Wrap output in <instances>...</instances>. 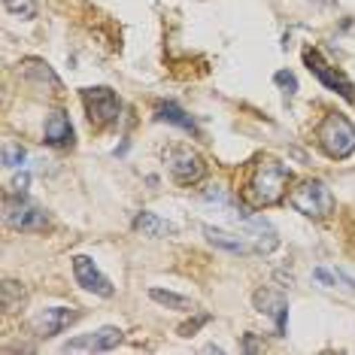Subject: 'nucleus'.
<instances>
[{"instance_id":"obj_23","label":"nucleus","mask_w":355,"mask_h":355,"mask_svg":"<svg viewBox=\"0 0 355 355\" xmlns=\"http://www.w3.org/2000/svg\"><path fill=\"white\" fill-rule=\"evenodd\" d=\"M240 346H243V352H265V343H258L252 334H246Z\"/></svg>"},{"instance_id":"obj_2","label":"nucleus","mask_w":355,"mask_h":355,"mask_svg":"<svg viewBox=\"0 0 355 355\" xmlns=\"http://www.w3.org/2000/svg\"><path fill=\"white\" fill-rule=\"evenodd\" d=\"M316 143L328 158L343 161L355 152V128L343 113H331L322 119V125L316 128Z\"/></svg>"},{"instance_id":"obj_21","label":"nucleus","mask_w":355,"mask_h":355,"mask_svg":"<svg viewBox=\"0 0 355 355\" xmlns=\"http://www.w3.org/2000/svg\"><path fill=\"white\" fill-rule=\"evenodd\" d=\"M25 149H21V146H15V143H6L3 146V164L6 167H21L25 164Z\"/></svg>"},{"instance_id":"obj_7","label":"nucleus","mask_w":355,"mask_h":355,"mask_svg":"<svg viewBox=\"0 0 355 355\" xmlns=\"http://www.w3.org/2000/svg\"><path fill=\"white\" fill-rule=\"evenodd\" d=\"M167 171L180 185H195L204 180L207 173V164L200 158V152H195L191 146H173L167 152Z\"/></svg>"},{"instance_id":"obj_14","label":"nucleus","mask_w":355,"mask_h":355,"mask_svg":"<svg viewBox=\"0 0 355 355\" xmlns=\"http://www.w3.org/2000/svg\"><path fill=\"white\" fill-rule=\"evenodd\" d=\"M134 228L140 231L143 237H152V240H167V237H176V228L171 225L167 219H161V215L143 210L140 215L134 219Z\"/></svg>"},{"instance_id":"obj_15","label":"nucleus","mask_w":355,"mask_h":355,"mask_svg":"<svg viewBox=\"0 0 355 355\" xmlns=\"http://www.w3.org/2000/svg\"><path fill=\"white\" fill-rule=\"evenodd\" d=\"M25 300H28V291H25L21 282L6 280L3 285H0V307H3L6 313H19L21 307H25Z\"/></svg>"},{"instance_id":"obj_11","label":"nucleus","mask_w":355,"mask_h":355,"mask_svg":"<svg viewBox=\"0 0 355 355\" xmlns=\"http://www.w3.org/2000/svg\"><path fill=\"white\" fill-rule=\"evenodd\" d=\"M76 319H79V310H73V307H49L34 319V331L37 337H55L64 328H70Z\"/></svg>"},{"instance_id":"obj_25","label":"nucleus","mask_w":355,"mask_h":355,"mask_svg":"<svg viewBox=\"0 0 355 355\" xmlns=\"http://www.w3.org/2000/svg\"><path fill=\"white\" fill-rule=\"evenodd\" d=\"M313 276H316V280H319L322 285H325V289H334V276H331V274H328V270L316 267V270H313Z\"/></svg>"},{"instance_id":"obj_4","label":"nucleus","mask_w":355,"mask_h":355,"mask_svg":"<svg viewBox=\"0 0 355 355\" xmlns=\"http://www.w3.org/2000/svg\"><path fill=\"white\" fill-rule=\"evenodd\" d=\"M82 106H86V115L95 128H106L113 122H119L122 104L115 97L113 88L106 86H95V88H82Z\"/></svg>"},{"instance_id":"obj_8","label":"nucleus","mask_w":355,"mask_h":355,"mask_svg":"<svg viewBox=\"0 0 355 355\" xmlns=\"http://www.w3.org/2000/svg\"><path fill=\"white\" fill-rule=\"evenodd\" d=\"M304 61H307V67H310V73H313L316 79H319L325 88L340 91V95H343L346 100H355V88H352V82L346 79V76H343L340 70H337V67H331L328 61L322 58L316 49H304Z\"/></svg>"},{"instance_id":"obj_24","label":"nucleus","mask_w":355,"mask_h":355,"mask_svg":"<svg viewBox=\"0 0 355 355\" xmlns=\"http://www.w3.org/2000/svg\"><path fill=\"white\" fill-rule=\"evenodd\" d=\"M274 79H276V86H289L291 91H295V88H298L295 76H291V73H285V70H280V73H276V76H274Z\"/></svg>"},{"instance_id":"obj_5","label":"nucleus","mask_w":355,"mask_h":355,"mask_svg":"<svg viewBox=\"0 0 355 355\" xmlns=\"http://www.w3.org/2000/svg\"><path fill=\"white\" fill-rule=\"evenodd\" d=\"M3 219L15 231H46L49 228V215L43 207L30 204L25 195H10L3 204Z\"/></svg>"},{"instance_id":"obj_20","label":"nucleus","mask_w":355,"mask_h":355,"mask_svg":"<svg viewBox=\"0 0 355 355\" xmlns=\"http://www.w3.org/2000/svg\"><path fill=\"white\" fill-rule=\"evenodd\" d=\"M204 200H210V204H219L222 210H237V204L231 200V195L225 189H219V185H213V189L204 191Z\"/></svg>"},{"instance_id":"obj_3","label":"nucleus","mask_w":355,"mask_h":355,"mask_svg":"<svg viewBox=\"0 0 355 355\" xmlns=\"http://www.w3.org/2000/svg\"><path fill=\"white\" fill-rule=\"evenodd\" d=\"M289 204L310 219H325L334 213V195L322 180H304L289 191Z\"/></svg>"},{"instance_id":"obj_1","label":"nucleus","mask_w":355,"mask_h":355,"mask_svg":"<svg viewBox=\"0 0 355 355\" xmlns=\"http://www.w3.org/2000/svg\"><path fill=\"white\" fill-rule=\"evenodd\" d=\"M289 182H291V171L285 164H280L276 158H258L256 167H252V173H249V180H246L243 198L252 210H258V207H274L285 198Z\"/></svg>"},{"instance_id":"obj_17","label":"nucleus","mask_w":355,"mask_h":355,"mask_svg":"<svg viewBox=\"0 0 355 355\" xmlns=\"http://www.w3.org/2000/svg\"><path fill=\"white\" fill-rule=\"evenodd\" d=\"M158 119H161V122H167V125L182 128V131H191V134L198 131L195 119H191V115H185L176 104H158Z\"/></svg>"},{"instance_id":"obj_10","label":"nucleus","mask_w":355,"mask_h":355,"mask_svg":"<svg viewBox=\"0 0 355 355\" xmlns=\"http://www.w3.org/2000/svg\"><path fill=\"white\" fill-rule=\"evenodd\" d=\"M73 276H76V282H79L86 291H95V295H100V298H113L115 295L113 282L106 280V276L97 270L95 261L86 258V256H76L73 258Z\"/></svg>"},{"instance_id":"obj_19","label":"nucleus","mask_w":355,"mask_h":355,"mask_svg":"<svg viewBox=\"0 0 355 355\" xmlns=\"http://www.w3.org/2000/svg\"><path fill=\"white\" fill-rule=\"evenodd\" d=\"M3 10L15 19H34L37 15V0H3Z\"/></svg>"},{"instance_id":"obj_12","label":"nucleus","mask_w":355,"mask_h":355,"mask_svg":"<svg viewBox=\"0 0 355 355\" xmlns=\"http://www.w3.org/2000/svg\"><path fill=\"white\" fill-rule=\"evenodd\" d=\"M256 307H258V313H265V316L274 319L276 334H285V316H289V304H285L282 295H276V291H270V289H258L256 291Z\"/></svg>"},{"instance_id":"obj_22","label":"nucleus","mask_w":355,"mask_h":355,"mask_svg":"<svg viewBox=\"0 0 355 355\" xmlns=\"http://www.w3.org/2000/svg\"><path fill=\"white\" fill-rule=\"evenodd\" d=\"M207 319H210V316H204V313H200V316H198V319H195V322H185V325L180 328V337H191V334H195V331H198L200 325H204V322H207Z\"/></svg>"},{"instance_id":"obj_9","label":"nucleus","mask_w":355,"mask_h":355,"mask_svg":"<svg viewBox=\"0 0 355 355\" xmlns=\"http://www.w3.org/2000/svg\"><path fill=\"white\" fill-rule=\"evenodd\" d=\"M119 343H122V331L119 328H97V331H88V334L67 340L64 352H110Z\"/></svg>"},{"instance_id":"obj_13","label":"nucleus","mask_w":355,"mask_h":355,"mask_svg":"<svg viewBox=\"0 0 355 355\" xmlns=\"http://www.w3.org/2000/svg\"><path fill=\"white\" fill-rule=\"evenodd\" d=\"M46 143L49 146H73V125L64 110H52L46 119Z\"/></svg>"},{"instance_id":"obj_16","label":"nucleus","mask_w":355,"mask_h":355,"mask_svg":"<svg viewBox=\"0 0 355 355\" xmlns=\"http://www.w3.org/2000/svg\"><path fill=\"white\" fill-rule=\"evenodd\" d=\"M204 234H207V240H210L213 246H222V249H228V252H249L252 246L240 240V237H231L228 231H219V228H213V225H204Z\"/></svg>"},{"instance_id":"obj_26","label":"nucleus","mask_w":355,"mask_h":355,"mask_svg":"<svg viewBox=\"0 0 355 355\" xmlns=\"http://www.w3.org/2000/svg\"><path fill=\"white\" fill-rule=\"evenodd\" d=\"M25 189H28V173H21L19 180L12 182V195H25Z\"/></svg>"},{"instance_id":"obj_18","label":"nucleus","mask_w":355,"mask_h":355,"mask_svg":"<svg viewBox=\"0 0 355 355\" xmlns=\"http://www.w3.org/2000/svg\"><path fill=\"white\" fill-rule=\"evenodd\" d=\"M149 298L155 300V304H161V307H171V310H182V313L195 310V304H191V298H185V295H176V291L149 289Z\"/></svg>"},{"instance_id":"obj_6","label":"nucleus","mask_w":355,"mask_h":355,"mask_svg":"<svg viewBox=\"0 0 355 355\" xmlns=\"http://www.w3.org/2000/svg\"><path fill=\"white\" fill-rule=\"evenodd\" d=\"M234 219L243 225L246 231V237H249V246L256 252H274L276 246H280V237H276V231L274 225H270L267 219H261V215H252V207L249 204H240L237 207V213H234Z\"/></svg>"}]
</instances>
